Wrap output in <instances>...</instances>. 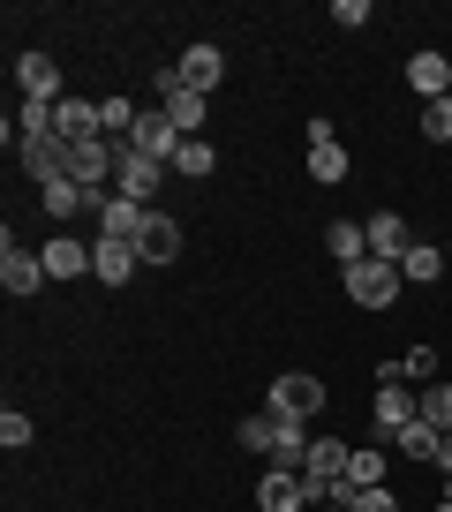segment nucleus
Wrapping results in <instances>:
<instances>
[{"mask_svg": "<svg viewBox=\"0 0 452 512\" xmlns=\"http://www.w3.org/2000/svg\"><path fill=\"white\" fill-rule=\"evenodd\" d=\"M151 91H159V113L181 128V136H204V91H189V83H181V61L159 68V76H151Z\"/></svg>", "mask_w": 452, "mask_h": 512, "instance_id": "obj_1", "label": "nucleus"}, {"mask_svg": "<svg viewBox=\"0 0 452 512\" xmlns=\"http://www.w3.org/2000/svg\"><path fill=\"white\" fill-rule=\"evenodd\" d=\"M400 264H385V256H362V264H347V294H355L362 309H392L400 302Z\"/></svg>", "mask_w": 452, "mask_h": 512, "instance_id": "obj_2", "label": "nucleus"}, {"mask_svg": "<svg viewBox=\"0 0 452 512\" xmlns=\"http://www.w3.org/2000/svg\"><path fill=\"white\" fill-rule=\"evenodd\" d=\"M264 407H272V415H294V422H309V415L324 407V384L309 377V369H287V377H272Z\"/></svg>", "mask_w": 452, "mask_h": 512, "instance_id": "obj_3", "label": "nucleus"}, {"mask_svg": "<svg viewBox=\"0 0 452 512\" xmlns=\"http://www.w3.org/2000/svg\"><path fill=\"white\" fill-rule=\"evenodd\" d=\"M407 422H422V392H407V377H377V437H400Z\"/></svg>", "mask_w": 452, "mask_h": 512, "instance_id": "obj_4", "label": "nucleus"}, {"mask_svg": "<svg viewBox=\"0 0 452 512\" xmlns=\"http://www.w3.org/2000/svg\"><path fill=\"white\" fill-rule=\"evenodd\" d=\"M166 181L159 159H144V151H121V166H113V196H129V204H151Z\"/></svg>", "mask_w": 452, "mask_h": 512, "instance_id": "obj_5", "label": "nucleus"}, {"mask_svg": "<svg viewBox=\"0 0 452 512\" xmlns=\"http://www.w3.org/2000/svg\"><path fill=\"white\" fill-rule=\"evenodd\" d=\"M16 159H23V174L38 181V189H46V181H68V144L61 136H16Z\"/></svg>", "mask_w": 452, "mask_h": 512, "instance_id": "obj_6", "label": "nucleus"}, {"mask_svg": "<svg viewBox=\"0 0 452 512\" xmlns=\"http://www.w3.org/2000/svg\"><path fill=\"white\" fill-rule=\"evenodd\" d=\"M121 151H144V159H174V151H181V128L174 121H166V113L159 106H151V113H136V136H129V144H121Z\"/></svg>", "mask_w": 452, "mask_h": 512, "instance_id": "obj_7", "label": "nucleus"}, {"mask_svg": "<svg viewBox=\"0 0 452 512\" xmlns=\"http://www.w3.org/2000/svg\"><path fill=\"white\" fill-rule=\"evenodd\" d=\"M16 83H23V98H31V106H61V61H53V53H23V61H16Z\"/></svg>", "mask_w": 452, "mask_h": 512, "instance_id": "obj_8", "label": "nucleus"}, {"mask_svg": "<svg viewBox=\"0 0 452 512\" xmlns=\"http://www.w3.org/2000/svg\"><path fill=\"white\" fill-rule=\"evenodd\" d=\"M0 287H8V294H38V287H46V256L16 249V234H8V241H0Z\"/></svg>", "mask_w": 452, "mask_h": 512, "instance_id": "obj_9", "label": "nucleus"}, {"mask_svg": "<svg viewBox=\"0 0 452 512\" xmlns=\"http://www.w3.org/2000/svg\"><path fill=\"white\" fill-rule=\"evenodd\" d=\"M136 264H144V256H136V241H106V234L91 241V279H106V287H129Z\"/></svg>", "mask_w": 452, "mask_h": 512, "instance_id": "obj_10", "label": "nucleus"}, {"mask_svg": "<svg viewBox=\"0 0 452 512\" xmlns=\"http://www.w3.org/2000/svg\"><path fill=\"white\" fill-rule=\"evenodd\" d=\"M257 512H309V482L287 475V467H264L257 482Z\"/></svg>", "mask_w": 452, "mask_h": 512, "instance_id": "obj_11", "label": "nucleus"}, {"mask_svg": "<svg viewBox=\"0 0 452 512\" xmlns=\"http://www.w3.org/2000/svg\"><path fill=\"white\" fill-rule=\"evenodd\" d=\"M407 249H415V234H407L400 211H370V256H385V264H407Z\"/></svg>", "mask_w": 452, "mask_h": 512, "instance_id": "obj_12", "label": "nucleus"}, {"mask_svg": "<svg viewBox=\"0 0 452 512\" xmlns=\"http://www.w3.org/2000/svg\"><path fill=\"white\" fill-rule=\"evenodd\" d=\"M53 136H61V144H91L98 136V98H61V106H53Z\"/></svg>", "mask_w": 452, "mask_h": 512, "instance_id": "obj_13", "label": "nucleus"}, {"mask_svg": "<svg viewBox=\"0 0 452 512\" xmlns=\"http://www.w3.org/2000/svg\"><path fill=\"white\" fill-rule=\"evenodd\" d=\"M136 256H144V264H174V256H181V226L166 219V211H151L144 234H136Z\"/></svg>", "mask_w": 452, "mask_h": 512, "instance_id": "obj_14", "label": "nucleus"}, {"mask_svg": "<svg viewBox=\"0 0 452 512\" xmlns=\"http://www.w3.org/2000/svg\"><path fill=\"white\" fill-rule=\"evenodd\" d=\"M407 83L422 91V106H437V98H452V61L445 53H415V61H407Z\"/></svg>", "mask_w": 452, "mask_h": 512, "instance_id": "obj_15", "label": "nucleus"}, {"mask_svg": "<svg viewBox=\"0 0 452 512\" xmlns=\"http://www.w3.org/2000/svg\"><path fill=\"white\" fill-rule=\"evenodd\" d=\"M324 249L339 256V272L362 264V256H370V219H332V226H324Z\"/></svg>", "mask_w": 452, "mask_h": 512, "instance_id": "obj_16", "label": "nucleus"}, {"mask_svg": "<svg viewBox=\"0 0 452 512\" xmlns=\"http://www.w3.org/2000/svg\"><path fill=\"white\" fill-rule=\"evenodd\" d=\"M38 256H46V279H76V272H91V241H76V234H53Z\"/></svg>", "mask_w": 452, "mask_h": 512, "instance_id": "obj_17", "label": "nucleus"}, {"mask_svg": "<svg viewBox=\"0 0 452 512\" xmlns=\"http://www.w3.org/2000/svg\"><path fill=\"white\" fill-rule=\"evenodd\" d=\"M181 83H189V91H219L226 83V53L219 46H189L181 53Z\"/></svg>", "mask_w": 452, "mask_h": 512, "instance_id": "obj_18", "label": "nucleus"}, {"mask_svg": "<svg viewBox=\"0 0 452 512\" xmlns=\"http://www.w3.org/2000/svg\"><path fill=\"white\" fill-rule=\"evenodd\" d=\"M377 482H385V437H377L370 452H347V482H339V505H347L355 490H377Z\"/></svg>", "mask_w": 452, "mask_h": 512, "instance_id": "obj_19", "label": "nucleus"}, {"mask_svg": "<svg viewBox=\"0 0 452 512\" xmlns=\"http://www.w3.org/2000/svg\"><path fill=\"white\" fill-rule=\"evenodd\" d=\"M144 219H151V204H129V196H113V204L98 211V234H106V241H136V234H144Z\"/></svg>", "mask_w": 452, "mask_h": 512, "instance_id": "obj_20", "label": "nucleus"}, {"mask_svg": "<svg viewBox=\"0 0 452 512\" xmlns=\"http://www.w3.org/2000/svg\"><path fill=\"white\" fill-rule=\"evenodd\" d=\"M309 174L332 189V181H347V151H339V136H309Z\"/></svg>", "mask_w": 452, "mask_h": 512, "instance_id": "obj_21", "label": "nucleus"}, {"mask_svg": "<svg viewBox=\"0 0 452 512\" xmlns=\"http://www.w3.org/2000/svg\"><path fill=\"white\" fill-rule=\"evenodd\" d=\"M211 166H219V151H211L204 136H181V151H174V159H166V174H189V181H204Z\"/></svg>", "mask_w": 452, "mask_h": 512, "instance_id": "obj_22", "label": "nucleus"}, {"mask_svg": "<svg viewBox=\"0 0 452 512\" xmlns=\"http://www.w3.org/2000/svg\"><path fill=\"white\" fill-rule=\"evenodd\" d=\"M136 113L144 106H129V98H98V136H136Z\"/></svg>", "mask_w": 452, "mask_h": 512, "instance_id": "obj_23", "label": "nucleus"}, {"mask_svg": "<svg viewBox=\"0 0 452 512\" xmlns=\"http://www.w3.org/2000/svg\"><path fill=\"white\" fill-rule=\"evenodd\" d=\"M422 422H430L437 437L452 430V384H430V392H422Z\"/></svg>", "mask_w": 452, "mask_h": 512, "instance_id": "obj_24", "label": "nucleus"}, {"mask_svg": "<svg viewBox=\"0 0 452 512\" xmlns=\"http://www.w3.org/2000/svg\"><path fill=\"white\" fill-rule=\"evenodd\" d=\"M392 445H400L407 460H437V430H430V422H407V430L392 437Z\"/></svg>", "mask_w": 452, "mask_h": 512, "instance_id": "obj_25", "label": "nucleus"}, {"mask_svg": "<svg viewBox=\"0 0 452 512\" xmlns=\"http://www.w3.org/2000/svg\"><path fill=\"white\" fill-rule=\"evenodd\" d=\"M422 136H430V144H452V98L422 106Z\"/></svg>", "mask_w": 452, "mask_h": 512, "instance_id": "obj_26", "label": "nucleus"}, {"mask_svg": "<svg viewBox=\"0 0 452 512\" xmlns=\"http://www.w3.org/2000/svg\"><path fill=\"white\" fill-rule=\"evenodd\" d=\"M400 279H437V249H430V241H415V249H407Z\"/></svg>", "mask_w": 452, "mask_h": 512, "instance_id": "obj_27", "label": "nucleus"}, {"mask_svg": "<svg viewBox=\"0 0 452 512\" xmlns=\"http://www.w3.org/2000/svg\"><path fill=\"white\" fill-rule=\"evenodd\" d=\"M242 452H264V460H272V415H249L242 422Z\"/></svg>", "mask_w": 452, "mask_h": 512, "instance_id": "obj_28", "label": "nucleus"}, {"mask_svg": "<svg viewBox=\"0 0 452 512\" xmlns=\"http://www.w3.org/2000/svg\"><path fill=\"white\" fill-rule=\"evenodd\" d=\"M347 512H400V505H392V490L377 482V490H355V497H347Z\"/></svg>", "mask_w": 452, "mask_h": 512, "instance_id": "obj_29", "label": "nucleus"}, {"mask_svg": "<svg viewBox=\"0 0 452 512\" xmlns=\"http://www.w3.org/2000/svg\"><path fill=\"white\" fill-rule=\"evenodd\" d=\"M0 445H8V452L31 445V415H16V407H8V415H0Z\"/></svg>", "mask_w": 452, "mask_h": 512, "instance_id": "obj_30", "label": "nucleus"}, {"mask_svg": "<svg viewBox=\"0 0 452 512\" xmlns=\"http://www.w3.org/2000/svg\"><path fill=\"white\" fill-rule=\"evenodd\" d=\"M332 23H347V31H362V23H370V0H332Z\"/></svg>", "mask_w": 452, "mask_h": 512, "instance_id": "obj_31", "label": "nucleus"}, {"mask_svg": "<svg viewBox=\"0 0 452 512\" xmlns=\"http://www.w3.org/2000/svg\"><path fill=\"white\" fill-rule=\"evenodd\" d=\"M437 467H445V475H452V430L437 437Z\"/></svg>", "mask_w": 452, "mask_h": 512, "instance_id": "obj_32", "label": "nucleus"}, {"mask_svg": "<svg viewBox=\"0 0 452 512\" xmlns=\"http://www.w3.org/2000/svg\"><path fill=\"white\" fill-rule=\"evenodd\" d=\"M445 505H452V475H445Z\"/></svg>", "mask_w": 452, "mask_h": 512, "instance_id": "obj_33", "label": "nucleus"}, {"mask_svg": "<svg viewBox=\"0 0 452 512\" xmlns=\"http://www.w3.org/2000/svg\"><path fill=\"white\" fill-rule=\"evenodd\" d=\"M317 512H347V505H317Z\"/></svg>", "mask_w": 452, "mask_h": 512, "instance_id": "obj_34", "label": "nucleus"}, {"mask_svg": "<svg viewBox=\"0 0 452 512\" xmlns=\"http://www.w3.org/2000/svg\"><path fill=\"white\" fill-rule=\"evenodd\" d=\"M445 256H452V241H445Z\"/></svg>", "mask_w": 452, "mask_h": 512, "instance_id": "obj_35", "label": "nucleus"}, {"mask_svg": "<svg viewBox=\"0 0 452 512\" xmlns=\"http://www.w3.org/2000/svg\"><path fill=\"white\" fill-rule=\"evenodd\" d=\"M437 512H452V505H437Z\"/></svg>", "mask_w": 452, "mask_h": 512, "instance_id": "obj_36", "label": "nucleus"}]
</instances>
